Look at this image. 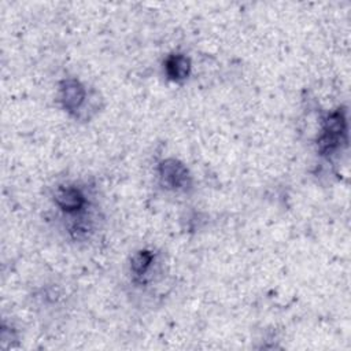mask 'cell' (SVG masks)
Here are the masks:
<instances>
[{
	"label": "cell",
	"instance_id": "obj_1",
	"mask_svg": "<svg viewBox=\"0 0 351 351\" xmlns=\"http://www.w3.org/2000/svg\"><path fill=\"white\" fill-rule=\"evenodd\" d=\"M347 141V117L343 108H337L324 119L321 134L317 140L318 152L324 156L335 154Z\"/></svg>",
	"mask_w": 351,
	"mask_h": 351
},
{
	"label": "cell",
	"instance_id": "obj_3",
	"mask_svg": "<svg viewBox=\"0 0 351 351\" xmlns=\"http://www.w3.org/2000/svg\"><path fill=\"white\" fill-rule=\"evenodd\" d=\"M158 177L160 185L169 191H184L191 185L188 167L174 158H166L159 162Z\"/></svg>",
	"mask_w": 351,
	"mask_h": 351
},
{
	"label": "cell",
	"instance_id": "obj_5",
	"mask_svg": "<svg viewBox=\"0 0 351 351\" xmlns=\"http://www.w3.org/2000/svg\"><path fill=\"white\" fill-rule=\"evenodd\" d=\"M155 261V254L151 250H140L137 252L133 254V256L130 258V274L132 278L136 284H144L148 273L154 265Z\"/></svg>",
	"mask_w": 351,
	"mask_h": 351
},
{
	"label": "cell",
	"instance_id": "obj_4",
	"mask_svg": "<svg viewBox=\"0 0 351 351\" xmlns=\"http://www.w3.org/2000/svg\"><path fill=\"white\" fill-rule=\"evenodd\" d=\"M86 99L85 86L75 78H66L59 86V101L69 114H77Z\"/></svg>",
	"mask_w": 351,
	"mask_h": 351
},
{
	"label": "cell",
	"instance_id": "obj_6",
	"mask_svg": "<svg viewBox=\"0 0 351 351\" xmlns=\"http://www.w3.org/2000/svg\"><path fill=\"white\" fill-rule=\"evenodd\" d=\"M165 71L170 81L184 82L191 74V59L184 53L169 55L165 60Z\"/></svg>",
	"mask_w": 351,
	"mask_h": 351
},
{
	"label": "cell",
	"instance_id": "obj_2",
	"mask_svg": "<svg viewBox=\"0 0 351 351\" xmlns=\"http://www.w3.org/2000/svg\"><path fill=\"white\" fill-rule=\"evenodd\" d=\"M52 199L55 202V206L73 221L86 218V211L89 206L88 196L85 191L77 184H58L53 189Z\"/></svg>",
	"mask_w": 351,
	"mask_h": 351
}]
</instances>
